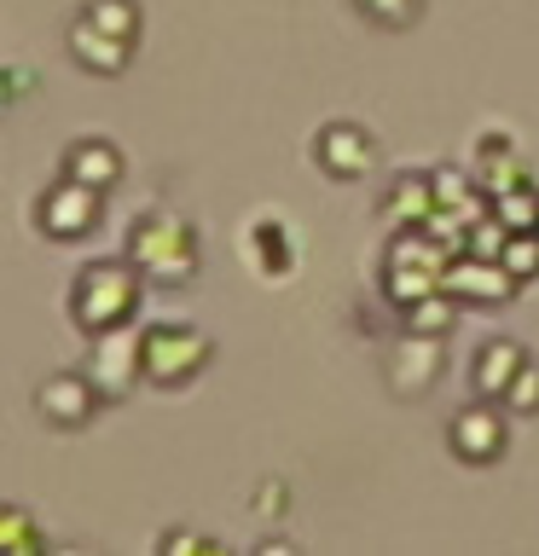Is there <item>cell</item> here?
<instances>
[{"instance_id":"obj_3","label":"cell","mask_w":539,"mask_h":556,"mask_svg":"<svg viewBox=\"0 0 539 556\" xmlns=\"http://www.w3.org/2000/svg\"><path fill=\"white\" fill-rule=\"evenodd\" d=\"M209 354H215V342H209L198 325H186V319L146 325V382H156V389L191 382L209 365Z\"/></svg>"},{"instance_id":"obj_1","label":"cell","mask_w":539,"mask_h":556,"mask_svg":"<svg viewBox=\"0 0 539 556\" xmlns=\"http://www.w3.org/2000/svg\"><path fill=\"white\" fill-rule=\"evenodd\" d=\"M139 290H146V273L134 267L128 255L93 261V267L76 273V290H70V319H76L87 337L111 325H128L139 307Z\"/></svg>"},{"instance_id":"obj_14","label":"cell","mask_w":539,"mask_h":556,"mask_svg":"<svg viewBox=\"0 0 539 556\" xmlns=\"http://www.w3.org/2000/svg\"><path fill=\"white\" fill-rule=\"evenodd\" d=\"M59 174H70V180H82V186H99V191H111L116 180H122V151L111 146V139H76V146L64 151V168Z\"/></svg>"},{"instance_id":"obj_4","label":"cell","mask_w":539,"mask_h":556,"mask_svg":"<svg viewBox=\"0 0 539 556\" xmlns=\"http://www.w3.org/2000/svg\"><path fill=\"white\" fill-rule=\"evenodd\" d=\"M87 377L104 400H128V389L146 377V330L139 325H111L87 337Z\"/></svg>"},{"instance_id":"obj_23","label":"cell","mask_w":539,"mask_h":556,"mask_svg":"<svg viewBox=\"0 0 539 556\" xmlns=\"http://www.w3.org/2000/svg\"><path fill=\"white\" fill-rule=\"evenodd\" d=\"M504 412H511V417H534V412H539V365H534V359L516 371L511 394H504Z\"/></svg>"},{"instance_id":"obj_5","label":"cell","mask_w":539,"mask_h":556,"mask_svg":"<svg viewBox=\"0 0 539 556\" xmlns=\"http://www.w3.org/2000/svg\"><path fill=\"white\" fill-rule=\"evenodd\" d=\"M99 208H104V191L99 186H82V180H70V174H59V186H47V198L35 203V220H41V232L47 238H87L99 226Z\"/></svg>"},{"instance_id":"obj_11","label":"cell","mask_w":539,"mask_h":556,"mask_svg":"<svg viewBox=\"0 0 539 556\" xmlns=\"http://www.w3.org/2000/svg\"><path fill=\"white\" fill-rule=\"evenodd\" d=\"M64 41H70V59H76L82 70H93V76H122V70H128V59H134V41H122V35L99 29L87 12L70 17Z\"/></svg>"},{"instance_id":"obj_21","label":"cell","mask_w":539,"mask_h":556,"mask_svg":"<svg viewBox=\"0 0 539 556\" xmlns=\"http://www.w3.org/2000/svg\"><path fill=\"white\" fill-rule=\"evenodd\" d=\"M82 12L93 17L99 29L122 35V41H139V7H134V0H87Z\"/></svg>"},{"instance_id":"obj_20","label":"cell","mask_w":539,"mask_h":556,"mask_svg":"<svg viewBox=\"0 0 539 556\" xmlns=\"http://www.w3.org/2000/svg\"><path fill=\"white\" fill-rule=\"evenodd\" d=\"M35 551H47V539L35 533L29 510L7 504V510H0V556H35Z\"/></svg>"},{"instance_id":"obj_12","label":"cell","mask_w":539,"mask_h":556,"mask_svg":"<svg viewBox=\"0 0 539 556\" xmlns=\"http://www.w3.org/2000/svg\"><path fill=\"white\" fill-rule=\"evenodd\" d=\"M469 174L481 180L487 198H499V191H511V186H528V180H534L528 163H522V151H516L504 134H481L476 156H469Z\"/></svg>"},{"instance_id":"obj_6","label":"cell","mask_w":539,"mask_h":556,"mask_svg":"<svg viewBox=\"0 0 539 556\" xmlns=\"http://www.w3.org/2000/svg\"><path fill=\"white\" fill-rule=\"evenodd\" d=\"M313 163H319L330 180H365L377 168V139L360 128V122H325L313 134Z\"/></svg>"},{"instance_id":"obj_19","label":"cell","mask_w":539,"mask_h":556,"mask_svg":"<svg viewBox=\"0 0 539 556\" xmlns=\"http://www.w3.org/2000/svg\"><path fill=\"white\" fill-rule=\"evenodd\" d=\"M429 290H441V273H429V267H383V295H389L394 307H412L417 295H429Z\"/></svg>"},{"instance_id":"obj_25","label":"cell","mask_w":539,"mask_h":556,"mask_svg":"<svg viewBox=\"0 0 539 556\" xmlns=\"http://www.w3.org/2000/svg\"><path fill=\"white\" fill-rule=\"evenodd\" d=\"M285 504H290V486L285 481H261L255 486V516H285Z\"/></svg>"},{"instance_id":"obj_18","label":"cell","mask_w":539,"mask_h":556,"mask_svg":"<svg viewBox=\"0 0 539 556\" xmlns=\"http://www.w3.org/2000/svg\"><path fill=\"white\" fill-rule=\"evenodd\" d=\"M493 215L511 226V232H539V186L528 180V186H511V191H499L493 203Z\"/></svg>"},{"instance_id":"obj_22","label":"cell","mask_w":539,"mask_h":556,"mask_svg":"<svg viewBox=\"0 0 539 556\" xmlns=\"http://www.w3.org/2000/svg\"><path fill=\"white\" fill-rule=\"evenodd\" d=\"M354 7L372 17V24H383V29H406V24H417L424 0H354Z\"/></svg>"},{"instance_id":"obj_8","label":"cell","mask_w":539,"mask_h":556,"mask_svg":"<svg viewBox=\"0 0 539 556\" xmlns=\"http://www.w3.org/2000/svg\"><path fill=\"white\" fill-rule=\"evenodd\" d=\"M441 285L459 295V302H476V307H499L504 295L516 290V273L504 267V261H487V255H469L459 250L447 261V273H441Z\"/></svg>"},{"instance_id":"obj_26","label":"cell","mask_w":539,"mask_h":556,"mask_svg":"<svg viewBox=\"0 0 539 556\" xmlns=\"http://www.w3.org/2000/svg\"><path fill=\"white\" fill-rule=\"evenodd\" d=\"M156 551H163V556H180V551H215V539H203V533H180V528H174V533L156 539Z\"/></svg>"},{"instance_id":"obj_10","label":"cell","mask_w":539,"mask_h":556,"mask_svg":"<svg viewBox=\"0 0 539 556\" xmlns=\"http://www.w3.org/2000/svg\"><path fill=\"white\" fill-rule=\"evenodd\" d=\"M504 417L493 412V400H481V406H464L459 417L447 424V446L459 452L464 464H493L504 452Z\"/></svg>"},{"instance_id":"obj_2","label":"cell","mask_w":539,"mask_h":556,"mask_svg":"<svg viewBox=\"0 0 539 556\" xmlns=\"http://www.w3.org/2000/svg\"><path fill=\"white\" fill-rule=\"evenodd\" d=\"M128 261L151 278V285L174 290L198 273V232H191V220L168 215V208H151V215H139L134 232H128Z\"/></svg>"},{"instance_id":"obj_16","label":"cell","mask_w":539,"mask_h":556,"mask_svg":"<svg viewBox=\"0 0 539 556\" xmlns=\"http://www.w3.org/2000/svg\"><path fill=\"white\" fill-rule=\"evenodd\" d=\"M243 255H250V267L261 278H285L290 261H296L285 220H250V232H243Z\"/></svg>"},{"instance_id":"obj_15","label":"cell","mask_w":539,"mask_h":556,"mask_svg":"<svg viewBox=\"0 0 539 556\" xmlns=\"http://www.w3.org/2000/svg\"><path fill=\"white\" fill-rule=\"evenodd\" d=\"M435 215V180L429 174H400V180L383 191V220L394 226H424Z\"/></svg>"},{"instance_id":"obj_24","label":"cell","mask_w":539,"mask_h":556,"mask_svg":"<svg viewBox=\"0 0 539 556\" xmlns=\"http://www.w3.org/2000/svg\"><path fill=\"white\" fill-rule=\"evenodd\" d=\"M499 261L516 273V285H522V278H534L539 273V232H511V243H504Z\"/></svg>"},{"instance_id":"obj_27","label":"cell","mask_w":539,"mask_h":556,"mask_svg":"<svg viewBox=\"0 0 539 556\" xmlns=\"http://www.w3.org/2000/svg\"><path fill=\"white\" fill-rule=\"evenodd\" d=\"M7 87H12L7 99H24V87H29V70H24V64H12V70H7Z\"/></svg>"},{"instance_id":"obj_9","label":"cell","mask_w":539,"mask_h":556,"mask_svg":"<svg viewBox=\"0 0 539 556\" xmlns=\"http://www.w3.org/2000/svg\"><path fill=\"white\" fill-rule=\"evenodd\" d=\"M99 389H93V377L87 371H52L41 389H35V412L47 417V424H59V429H82L87 417L99 412Z\"/></svg>"},{"instance_id":"obj_13","label":"cell","mask_w":539,"mask_h":556,"mask_svg":"<svg viewBox=\"0 0 539 556\" xmlns=\"http://www.w3.org/2000/svg\"><path fill=\"white\" fill-rule=\"evenodd\" d=\"M522 365H528V348H522V342H511V337L481 342V348H476V365H469V377H476V394H481V400H504Z\"/></svg>"},{"instance_id":"obj_7","label":"cell","mask_w":539,"mask_h":556,"mask_svg":"<svg viewBox=\"0 0 539 556\" xmlns=\"http://www.w3.org/2000/svg\"><path fill=\"white\" fill-rule=\"evenodd\" d=\"M389 389L400 400L429 394L435 377H441V337H424V330H400V342L389 348Z\"/></svg>"},{"instance_id":"obj_17","label":"cell","mask_w":539,"mask_h":556,"mask_svg":"<svg viewBox=\"0 0 539 556\" xmlns=\"http://www.w3.org/2000/svg\"><path fill=\"white\" fill-rule=\"evenodd\" d=\"M452 319H459V295H452L447 285L429 290V295H417L412 307H400V325H406V330H424V337H447Z\"/></svg>"}]
</instances>
